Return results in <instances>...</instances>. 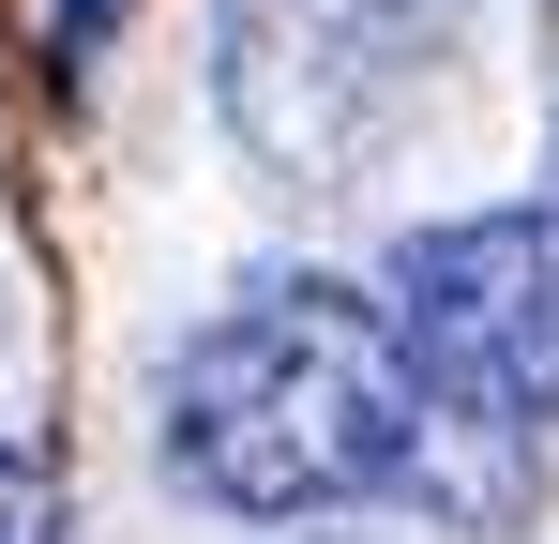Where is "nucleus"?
Returning a JSON list of instances; mask_svg holds the SVG:
<instances>
[{
  "instance_id": "obj_1",
  "label": "nucleus",
  "mask_w": 559,
  "mask_h": 544,
  "mask_svg": "<svg viewBox=\"0 0 559 544\" xmlns=\"http://www.w3.org/2000/svg\"><path fill=\"white\" fill-rule=\"evenodd\" d=\"M424 469V393L364 287L273 272L167 363V484L197 515H364Z\"/></svg>"
},
{
  "instance_id": "obj_2",
  "label": "nucleus",
  "mask_w": 559,
  "mask_h": 544,
  "mask_svg": "<svg viewBox=\"0 0 559 544\" xmlns=\"http://www.w3.org/2000/svg\"><path fill=\"white\" fill-rule=\"evenodd\" d=\"M378 318L408 348L424 424L454 439H545L559 424V212H454L408 227L378 272Z\"/></svg>"
},
{
  "instance_id": "obj_3",
  "label": "nucleus",
  "mask_w": 559,
  "mask_h": 544,
  "mask_svg": "<svg viewBox=\"0 0 559 544\" xmlns=\"http://www.w3.org/2000/svg\"><path fill=\"white\" fill-rule=\"evenodd\" d=\"M0 544H61V469L31 439H0Z\"/></svg>"
},
{
  "instance_id": "obj_4",
  "label": "nucleus",
  "mask_w": 559,
  "mask_h": 544,
  "mask_svg": "<svg viewBox=\"0 0 559 544\" xmlns=\"http://www.w3.org/2000/svg\"><path fill=\"white\" fill-rule=\"evenodd\" d=\"M121 15H136V0H46V46H61V91H76V76L106 61V31H121Z\"/></svg>"
}]
</instances>
